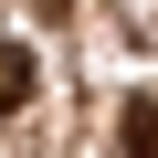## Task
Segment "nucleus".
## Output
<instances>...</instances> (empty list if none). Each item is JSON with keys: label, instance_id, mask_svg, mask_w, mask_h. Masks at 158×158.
<instances>
[{"label": "nucleus", "instance_id": "2", "mask_svg": "<svg viewBox=\"0 0 158 158\" xmlns=\"http://www.w3.org/2000/svg\"><path fill=\"white\" fill-rule=\"evenodd\" d=\"M116 148H127V158H158V95H137V106H127V127H116Z\"/></svg>", "mask_w": 158, "mask_h": 158}, {"label": "nucleus", "instance_id": "1", "mask_svg": "<svg viewBox=\"0 0 158 158\" xmlns=\"http://www.w3.org/2000/svg\"><path fill=\"white\" fill-rule=\"evenodd\" d=\"M21 106H32V53L0 42V116H21Z\"/></svg>", "mask_w": 158, "mask_h": 158}]
</instances>
